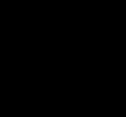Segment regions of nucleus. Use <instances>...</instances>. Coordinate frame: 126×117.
I'll return each instance as SVG.
<instances>
[]
</instances>
